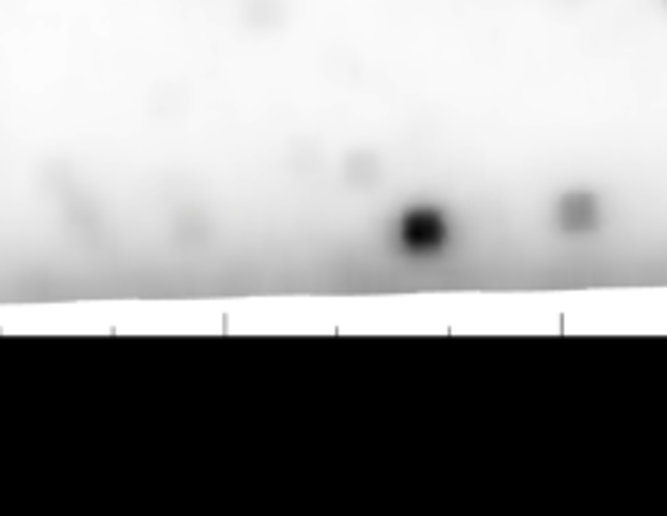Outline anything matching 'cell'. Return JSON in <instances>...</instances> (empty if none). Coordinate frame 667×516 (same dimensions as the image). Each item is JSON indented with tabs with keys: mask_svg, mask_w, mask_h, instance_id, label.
Returning <instances> with one entry per match:
<instances>
[{
	"mask_svg": "<svg viewBox=\"0 0 667 516\" xmlns=\"http://www.w3.org/2000/svg\"><path fill=\"white\" fill-rule=\"evenodd\" d=\"M397 236L403 246L416 255H429L435 249H442V242L448 239L445 213L435 207H410L397 226Z\"/></svg>",
	"mask_w": 667,
	"mask_h": 516,
	"instance_id": "cell-1",
	"label": "cell"
}]
</instances>
